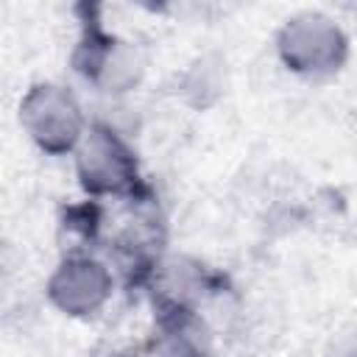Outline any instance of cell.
<instances>
[{"label":"cell","instance_id":"cell-7","mask_svg":"<svg viewBox=\"0 0 357 357\" xmlns=\"http://www.w3.org/2000/svg\"><path fill=\"white\" fill-rule=\"evenodd\" d=\"M178 89H181L187 103H192L198 109H206L223 92V64L218 59H209V56L195 59L187 67V73L181 75Z\"/></svg>","mask_w":357,"mask_h":357},{"label":"cell","instance_id":"cell-5","mask_svg":"<svg viewBox=\"0 0 357 357\" xmlns=\"http://www.w3.org/2000/svg\"><path fill=\"white\" fill-rule=\"evenodd\" d=\"M223 276L215 273L195 257L187 254H165L156 271L151 273L145 290L153 301V312L173 310H204V304L218 296L223 287Z\"/></svg>","mask_w":357,"mask_h":357},{"label":"cell","instance_id":"cell-2","mask_svg":"<svg viewBox=\"0 0 357 357\" xmlns=\"http://www.w3.org/2000/svg\"><path fill=\"white\" fill-rule=\"evenodd\" d=\"M20 126L47 156H73L92 120L78 95L56 81H36L20 100Z\"/></svg>","mask_w":357,"mask_h":357},{"label":"cell","instance_id":"cell-8","mask_svg":"<svg viewBox=\"0 0 357 357\" xmlns=\"http://www.w3.org/2000/svg\"><path fill=\"white\" fill-rule=\"evenodd\" d=\"M324 357H357V329L343 332L340 337H335Z\"/></svg>","mask_w":357,"mask_h":357},{"label":"cell","instance_id":"cell-3","mask_svg":"<svg viewBox=\"0 0 357 357\" xmlns=\"http://www.w3.org/2000/svg\"><path fill=\"white\" fill-rule=\"evenodd\" d=\"M346 31L321 11H298L276 31L279 61L301 78H329L349 61Z\"/></svg>","mask_w":357,"mask_h":357},{"label":"cell","instance_id":"cell-4","mask_svg":"<svg viewBox=\"0 0 357 357\" xmlns=\"http://www.w3.org/2000/svg\"><path fill=\"white\" fill-rule=\"evenodd\" d=\"M117 273L103 254H61L47 276V301L67 318H92L100 312L117 287Z\"/></svg>","mask_w":357,"mask_h":357},{"label":"cell","instance_id":"cell-1","mask_svg":"<svg viewBox=\"0 0 357 357\" xmlns=\"http://www.w3.org/2000/svg\"><path fill=\"white\" fill-rule=\"evenodd\" d=\"M75 178L92 201H126L145 190L139 159L128 137L103 120H95L73 153Z\"/></svg>","mask_w":357,"mask_h":357},{"label":"cell","instance_id":"cell-6","mask_svg":"<svg viewBox=\"0 0 357 357\" xmlns=\"http://www.w3.org/2000/svg\"><path fill=\"white\" fill-rule=\"evenodd\" d=\"M153 315V357H215V332L198 310H173Z\"/></svg>","mask_w":357,"mask_h":357}]
</instances>
